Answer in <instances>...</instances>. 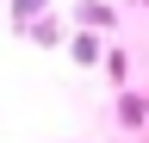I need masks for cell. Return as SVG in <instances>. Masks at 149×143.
Masks as SVG:
<instances>
[{
	"label": "cell",
	"mask_w": 149,
	"mask_h": 143,
	"mask_svg": "<svg viewBox=\"0 0 149 143\" xmlns=\"http://www.w3.org/2000/svg\"><path fill=\"white\" fill-rule=\"evenodd\" d=\"M118 118H124V124H143V100H137V93H124V106H118Z\"/></svg>",
	"instance_id": "cell-1"
},
{
	"label": "cell",
	"mask_w": 149,
	"mask_h": 143,
	"mask_svg": "<svg viewBox=\"0 0 149 143\" xmlns=\"http://www.w3.org/2000/svg\"><path fill=\"white\" fill-rule=\"evenodd\" d=\"M37 6H44V0H13V19H19V25H25V19H31V13H37Z\"/></svg>",
	"instance_id": "cell-2"
}]
</instances>
